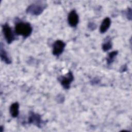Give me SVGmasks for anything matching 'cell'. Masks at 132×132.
<instances>
[{
  "mask_svg": "<svg viewBox=\"0 0 132 132\" xmlns=\"http://www.w3.org/2000/svg\"><path fill=\"white\" fill-rule=\"evenodd\" d=\"M32 31V27L28 22L17 21L15 25V32L24 38L29 37Z\"/></svg>",
  "mask_w": 132,
  "mask_h": 132,
  "instance_id": "6da1fadb",
  "label": "cell"
},
{
  "mask_svg": "<svg viewBox=\"0 0 132 132\" xmlns=\"http://www.w3.org/2000/svg\"><path fill=\"white\" fill-rule=\"evenodd\" d=\"M45 4L41 3H35L30 5L26 9V12L33 15H39L41 14L45 9Z\"/></svg>",
  "mask_w": 132,
  "mask_h": 132,
  "instance_id": "7a4b0ae2",
  "label": "cell"
},
{
  "mask_svg": "<svg viewBox=\"0 0 132 132\" xmlns=\"http://www.w3.org/2000/svg\"><path fill=\"white\" fill-rule=\"evenodd\" d=\"M2 31L6 42L8 44L11 43L15 39L14 34L8 23H5L2 26Z\"/></svg>",
  "mask_w": 132,
  "mask_h": 132,
  "instance_id": "3957f363",
  "label": "cell"
},
{
  "mask_svg": "<svg viewBox=\"0 0 132 132\" xmlns=\"http://www.w3.org/2000/svg\"><path fill=\"white\" fill-rule=\"evenodd\" d=\"M74 77L71 71H69L65 75L61 76L58 78L61 85L65 89H69L70 87L71 84L74 80Z\"/></svg>",
  "mask_w": 132,
  "mask_h": 132,
  "instance_id": "277c9868",
  "label": "cell"
},
{
  "mask_svg": "<svg viewBox=\"0 0 132 132\" xmlns=\"http://www.w3.org/2000/svg\"><path fill=\"white\" fill-rule=\"evenodd\" d=\"M28 122L29 124H33L39 128H41L44 122L42 120L41 115L38 113H34V112H30Z\"/></svg>",
  "mask_w": 132,
  "mask_h": 132,
  "instance_id": "5b68a950",
  "label": "cell"
},
{
  "mask_svg": "<svg viewBox=\"0 0 132 132\" xmlns=\"http://www.w3.org/2000/svg\"><path fill=\"white\" fill-rule=\"evenodd\" d=\"M65 43L62 40H56L53 44L52 53L54 55L58 57L64 51L65 47Z\"/></svg>",
  "mask_w": 132,
  "mask_h": 132,
  "instance_id": "8992f818",
  "label": "cell"
},
{
  "mask_svg": "<svg viewBox=\"0 0 132 132\" xmlns=\"http://www.w3.org/2000/svg\"><path fill=\"white\" fill-rule=\"evenodd\" d=\"M68 22L69 25L72 27H76L79 22V16L75 10L71 11L68 16Z\"/></svg>",
  "mask_w": 132,
  "mask_h": 132,
  "instance_id": "52a82bcc",
  "label": "cell"
},
{
  "mask_svg": "<svg viewBox=\"0 0 132 132\" xmlns=\"http://www.w3.org/2000/svg\"><path fill=\"white\" fill-rule=\"evenodd\" d=\"M0 56L1 60L6 64H10L11 63V60L8 55V53L4 48L2 43L0 46Z\"/></svg>",
  "mask_w": 132,
  "mask_h": 132,
  "instance_id": "ba28073f",
  "label": "cell"
},
{
  "mask_svg": "<svg viewBox=\"0 0 132 132\" xmlns=\"http://www.w3.org/2000/svg\"><path fill=\"white\" fill-rule=\"evenodd\" d=\"M111 21L109 18H105L102 21L100 27V32L101 34H104L106 32L108 29L109 28L111 25Z\"/></svg>",
  "mask_w": 132,
  "mask_h": 132,
  "instance_id": "9c48e42d",
  "label": "cell"
},
{
  "mask_svg": "<svg viewBox=\"0 0 132 132\" xmlns=\"http://www.w3.org/2000/svg\"><path fill=\"white\" fill-rule=\"evenodd\" d=\"M9 112L13 118H16L19 114V104L18 102L12 103L10 107Z\"/></svg>",
  "mask_w": 132,
  "mask_h": 132,
  "instance_id": "30bf717a",
  "label": "cell"
},
{
  "mask_svg": "<svg viewBox=\"0 0 132 132\" xmlns=\"http://www.w3.org/2000/svg\"><path fill=\"white\" fill-rule=\"evenodd\" d=\"M102 50L104 52H107L112 48L111 39L110 37H107L105 39L102 45Z\"/></svg>",
  "mask_w": 132,
  "mask_h": 132,
  "instance_id": "8fae6325",
  "label": "cell"
},
{
  "mask_svg": "<svg viewBox=\"0 0 132 132\" xmlns=\"http://www.w3.org/2000/svg\"><path fill=\"white\" fill-rule=\"evenodd\" d=\"M118 54V51H114L111 52L108 54V56L106 58L107 63L108 65H110L113 62L116 57L117 56Z\"/></svg>",
  "mask_w": 132,
  "mask_h": 132,
  "instance_id": "7c38bea8",
  "label": "cell"
},
{
  "mask_svg": "<svg viewBox=\"0 0 132 132\" xmlns=\"http://www.w3.org/2000/svg\"><path fill=\"white\" fill-rule=\"evenodd\" d=\"M125 15L128 20H131V9L130 8H127V10L125 11Z\"/></svg>",
  "mask_w": 132,
  "mask_h": 132,
  "instance_id": "4fadbf2b",
  "label": "cell"
},
{
  "mask_svg": "<svg viewBox=\"0 0 132 132\" xmlns=\"http://www.w3.org/2000/svg\"><path fill=\"white\" fill-rule=\"evenodd\" d=\"M88 28L90 29V30H94V29H95V28H96V24L93 22H90L88 24Z\"/></svg>",
  "mask_w": 132,
  "mask_h": 132,
  "instance_id": "5bb4252c",
  "label": "cell"
},
{
  "mask_svg": "<svg viewBox=\"0 0 132 132\" xmlns=\"http://www.w3.org/2000/svg\"><path fill=\"white\" fill-rule=\"evenodd\" d=\"M57 100V102H59V103H62L63 101L62 100H64V96L62 95V94L61 95H58L57 96V98H56Z\"/></svg>",
  "mask_w": 132,
  "mask_h": 132,
  "instance_id": "9a60e30c",
  "label": "cell"
}]
</instances>
